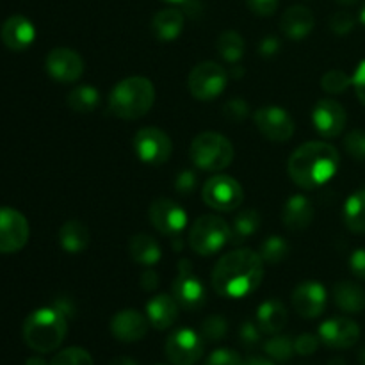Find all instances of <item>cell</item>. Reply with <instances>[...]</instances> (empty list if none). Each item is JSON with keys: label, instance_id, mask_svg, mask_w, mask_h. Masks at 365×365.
Here are the masks:
<instances>
[{"label": "cell", "instance_id": "1", "mask_svg": "<svg viewBox=\"0 0 365 365\" xmlns=\"http://www.w3.org/2000/svg\"><path fill=\"white\" fill-rule=\"evenodd\" d=\"M264 280V260L248 248L225 253L212 271V287L223 298H246Z\"/></svg>", "mask_w": 365, "mask_h": 365}, {"label": "cell", "instance_id": "2", "mask_svg": "<svg viewBox=\"0 0 365 365\" xmlns=\"http://www.w3.org/2000/svg\"><path fill=\"white\" fill-rule=\"evenodd\" d=\"M341 155L334 145L324 141L305 143L294 150L287 164L292 182L302 189H316L327 184L339 170Z\"/></svg>", "mask_w": 365, "mask_h": 365}, {"label": "cell", "instance_id": "3", "mask_svg": "<svg viewBox=\"0 0 365 365\" xmlns=\"http://www.w3.org/2000/svg\"><path fill=\"white\" fill-rule=\"evenodd\" d=\"M68 334V316L53 307L38 309L24 323V341L38 353L56 351Z\"/></svg>", "mask_w": 365, "mask_h": 365}, {"label": "cell", "instance_id": "4", "mask_svg": "<svg viewBox=\"0 0 365 365\" xmlns=\"http://www.w3.org/2000/svg\"><path fill=\"white\" fill-rule=\"evenodd\" d=\"M155 102V88L146 77H128L118 82L109 95V110L121 120H138L148 114Z\"/></svg>", "mask_w": 365, "mask_h": 365}, {"label": "cell", "instance_id": "5", "mask_svg": "<svg viewBox=\"0 0 365 365\" xmlns=\"http://www.w3.org/2000/svg\"><path fill=\"white\" fill-rule=\"evenodd\" d=\"M191 159L203 171H221L234 160V146L217 132H203L191 143Z\"/></svg>", "mask_w": 365, "mask_h": 365}, {"label": "cell", "instance_id": "6", "mask_svg": "<svg viewBox=\"0 0 365 365\" xmlns=\"http://www.w3.org/2000/svg\"><path fill=\"white\" fill-rule=\"evenodd\" d=\"M232 241V228L227 221L214 214L198 217L189 232V246L202 257H210L221 252Z\"/></svg>", "mask_w": 365, "mask_h": 365}, {"label": "cell", "instance_id": "7", "mask_svg": "<svg viewBox=\"0 0 365 365\" xmlns=\"http://www.w3.org/2000/svg\"><path fill=\"white\" fill-rule=\"evenodd\" d=\"M187 84L189 91L196 100L209 102V100L217 98L227 89L228 75L225 68H221L217 63L205 61L192 68Z\"/></svg>", "mask_w": 365, "mask_h": 365}, {"label": "cell", "instance_id": "8", "mask_svg": "<svg viewBox=\"0 0 365 365\" xmlns=\"http://www.w3.org/2000/svg\"><path fill=\"white\" fill-rule=\"evenodd\" d=\"M171 296L177 299L180 309L195 312L207 302V289L203 282L192 273V264L187 259L178 262V274L171 284Z\"/></svg>", "mask_w": 365, "mask_h": 365}, {"label": "cell", "instance_id": "9", "mask_svg": "<svg viewBox=\"0 0 365 365\" xmlns=\"http://www.w3.org/2000/svg\"><path fill=\"white\" fill-rule=\"evenodd\" d=\"M202 198L210 209L228 212L241 205L245 192L235 178L228 177V175H216L205 182L202 189Z\"/></svg>", "mask_w": 365, "mask_h": 365}, {"label": "cell", "instance_id": "10", "mask_svg": "<svg viewBox=\"0 0 365 365\" xmlns=\"http://www.w3.org/2000/svg\"><path fill=\"white\" fill-rule=\"evenodd\" d=\"M134 150L139 160L150 166H160L173 152V145L166 132L155 127H145L135 132Z\"/></svg>", "mask_w": 365, "mask_h": 365}, {"label": "cell", "instance_id": "11", "mask_svg": "<svg viewBox=\"0 0 365 365\" xmlns=\"http://www.w3.org/2000/svg\"><path fill=\"white\" fill-rule=\"evenodd\" d=\"M203 337L191 328H178L168 337L166 356L173 365H195L203 355Z\"/></svg>", "mask_w": 365, "mask_h": 365}, {"label": "cell", "instance_id": "12", "mask_svg": "<svg viewBox=\"0 0 365 365\" xmlns=\"http://www.w3.org/2000/svg\"><path fill=\"white\" fill-rule=\"evenodd\" d=\"M31 228L27 217L13 207H0V253H16L27 245Z\"/></svg>", "mask_w": 365, "mask_h": 365}, {"label": "cell", "instance_id": "13", "mask_svg": "<svg viewBox=\"0 0 365 365\" xmlns=\"http://www.w3.org/2000/svg\"><path fill=\"white\" fill-rule=\"evenodd\" d=\"M257 128L266 139L274 143H285L294 135V121L291 114L277 106L260 107L253 116Z\"/></svg>", "mask_w": 365, "mask_h": 365}, {"label": "cell", "instance_id": "14", "mask_svg": "<svg viewBox=\"0 0 365 365\" xmlns=\"http://www.w3.org/2000/svg\"><path fill=\"white\" fill-rule=\"evenodd\" d=\"M45 66L50 77L61 84L77 82L84 73V59L81 57V53L71 48L50 50Z\"/></svg>", "mask_w": 365, "mask_h": 365}, {"label": "cell", "instance_id": "15", "mask_svg": "<svg viewBox=\"0 0 365 365\" xmlns=\"http://www.w3.org/2000/svg\"><path fill=\"white\" fill-rule=\"evenodd\" d=\"M150 221L164 235L177 237L187 225V214L170 198H159L150 205Z\"/></svg>", "mask_w": 365, "mask_h": 365}, {"label": "cell", "instance_id": "16", "mask_svg": "<svg viewBox=\"0 0 365 365\" xmlns=\"http://www.w3.org/2000/svg\"><path fill=\"white\" fill-rule=\"evenodd\" d=\"M328 294L323 284L316 280H305L292 291V307L305 319L319 317L327 309Z\"/></svg>", "mask_w": 365, "mask_h": 365}, {"label": "cell", "instance_id": "17", "mask_svg": "<svg viewBox=\"0 0 365 365\" xmlns=\"http://www.w3.org/2000/svg\"><path fill=\"white\" fill-rule=\"evenodd\" d=\"M319 339L328 348L348 349L359 342L360 327L348 317H331L319 327Z\"/></svg>", "mask_w": 365, "mask_h": 365}, {"label": "cell", "instance_id": "18", "mask_svg": "<svg viewBox=\"0 0 365 365\" xmlns=\"http://www.w3.org/2000/svg\"><path fill=\"white\" fill-rule=\"evenodd\" d=\"M346 110L339 102L323 98L316 103L312 110V123L323 138H337L346 127Z\"/></svg>", "mask_w": 365, "mask_h": 365}, {"label": "cell", "instance_id": "19", "mask_svg": "<svg viewBox=\"0 0 365 365\" xmlns=\"http://www.w3.org/2000/svg\"><path fill=\"white\" fill-rule=\"evenodd\" d=\"M150 321L135 309L120 310L110 319V334L120 342H138L148 334Z\"/></svg>", "mask_w": 365, "mask_h": 365}, {"label": "cell", "instance_id": "20", "mask_svg": "<svg viewBox=\"0 0 365 365\" xmlns=\"http://www.w3.org/2000/svg\"><path fill=\"white\" fill-rule=\"evenodd\" d=\"M0 38H2V43L9 50L21 52V50H27L34 43L36 29L29 18L21 16V14H14V16H9L2 24Z\"/></svg>", "mask_w": 365, "mask_h": 365}, {"label": "cell", "instance_id": "21", "mask_svg": "<svg viewBox=\"0 0 365 365\" xmlns=\"http://www.w3.org/2000/svg\"><path fill=\"white\" fill-rule=\"evenodd\" d=\"M178 312H180V305L173 296L168 294L153 296L146 305V317L157 330H168L173 327L178 319Z\"/></svg>", "mask_w": 365, "mask_h": 365}, {"label": "cell", "instance_id": "22", "mask_svg": "<svg viewBox=\"0 0 365 365\" xmlns=\"http://www.w3.org/2000/svg\"><path fill=\"white\" fill-rule=\"evenodd\" d=\"M314 24V14L309 7L305 6H292L289 7L284 13L280 21L282 32L287 36L292 41H299V39H305L307 36L312 32Z\"/></svg>", "mask_w": 365, "mask_h": 365}, {"label": "cell", "instance_id": "23", "mask_svg": "<svg viewBox=\"0 0 365 365\" xmlns=\"http://www.w3.org/2000/svg\"><path fill=\"white\" fill-rule=\"evenodd\" d=\"M282 221L285 227L292 232L305 230L314 221V207L307 196L294 195L285 202L284 212H282Z\"/></svg>", "mask_w": 365, "mask_h": 365}, {"label": "cell", "instance_id": "24", "mask_svg": "<svg viewBox=\"0 0 365 365\" xmlns=\"http://www.w3.org/2000/svg\"><path fill=\"white\" fill-rule=\"evenodd\" d=\"M152 31L163 43L175 41L184 31V14L175 7L160 9L152 20Z\"/></svg>", "mask_w": 365, "mask_h": 365}, {"label": "cell", "instance_id": "25", "mask_svg": "<svg viewBox=\"0 0 365 365\" xmlns=\"http://www.w3.org/2000/svg\"><path fill=\"white\" fill-rule=\"evenodd\" d=\"M257 324L262 334L277 335L287 324V309L278 299H267L257 310Z\"/></svg>", "mask_w": 365, "mask_h": 365}, {"label": "cell", "instance_id": "26", "mask_svg": "<svg viewBox=\"0 0 365 365\" xmlns=\"http://www.w3.org/2000/svg\"><path fill=\"white\" fill-rule=\"evenodd\" d=\"M335 305L346 314H360L365 310V291L355 282L342 280L334 289Z\"/></svg>", "mask_w": 365, "mask_h": 365}, {"label": "cell", "instance_id": "27", "mask_svg": "<svg viewBox=\"0 0 365 365\" xmlns=\"http://www.w3.org/2000/svg\"><path fill=\"white\" fill-rule=\"evenodd\" d=\"M128 253H130L132 259L138 264L145 267L155 266L160 260V246L152 235L146 234H138L130 239L128 242Z\"/></svg>", "mask_w": 365, "mask_h": 365}, {"label": "cell", "instance_id": "28", "mask_svg": "<svg viewBox=\"0 0 365 365\" xmlns=\"http://www.w3.org/2000/svg\"><path fill=\"white\" fill-rule=\"evenodd\" d=\"M59 242L64 252L81 253L89 246V230L81 221H66L59 230Z\"/></svg>", "mask_w": 365, "mask_h": 365}, {"label": "cell", "instance_id": "29", "mask_svg": "<svg viewBox=\"0 0 365 365\" xmlns=\"http://www.w3.org/2000/svg\"><path fill=\"white\" fill-rule=\"evenodd\" d=\"M344 223L355 234H365V189L353 192L344 205Z\"/></svg>", "mask_w": 365, "mask_h": 365}, {"label": "cell", "instance_id": "30", "mask_svg": "<svg viewBox=\"0 0 365 365\" xmlns=\"http://www.w3.org/2000/svg\"><path fill=\"white\" fill-rule=\"evenodd\" d=\"M66 103L75 113H93L100 106V91L93 88V86H78V88L71 89L66 98Z\"/></svg>", "mask_w": 365, "mask_h": 365}, {"label": "cell", "instance_id": "31", "mask_svg": "<svg viewBox=\"0 0 365 365\" xmlns=\"http://www.w3.org/2000/svg\"><path fill=\"white\" fill-rule=\"evenodd\" d=\"M260 214L253 209L241 210L235 216L234 227H232V242L234 245H241V242L248 241L253 234L260 228Z\"/></svg>", "mask_w": 365, "mask_h": 365}, {"label": "cell", "instance_id": "32", "mask_svg": "<svg viewBox=\"0 0 365 365\" xmlns=\"http://www.w3.org/2000/svg\"><path fill=\"white\" fill-rule=\"evenodd\" d=\"M217 52L223 57L227 63H237L245 56V39L241 34H237L235 31H225L221 32L220 38H217Z\"/></svg>", "mask_w": 365, "mask_h": 365}, {"label": "cell", "instance_id": "33", "mask_svg": "<svg viewBox=\"0 0 365 365\" xmlns=\"http://www.w3.org/2000/svg\"><path fill=\"white\" fill-rule=\"evenodd\" d=\"M259 253L260 257H262L264 262L280 264L289 257L291 246H289V242L285 241L284 237H280V235H271V237H267L266 241L262 242Z\"/></svg>", "mask_w": 365, "mask_h": 365}, {"label": "cell", "instance_id": "34", "mask_svg": "<svg viewBox=\"0 0 365 365\" xmlns=\"http://www.w3.org/2000/svg\"><path fill=\"white\" fill-rule=\"evenodd\" d=\"M264 351L267 353L269 359L277 360V362H289L292 359V355L296 353L294 341L289 335L277 334L264 344Z\"/></svg>", "mask_w": 365, "mask_h": 365}, {"label": "cell", "instance_id": "35", "mask_svg": "<svg viewBox=\"0 0 365 365\" xmlns=\"http://www.w3.org/2000/svg\"><path fill=\"white\" fill-rule=\"evenodd\" d=\"M351 84V77H349L346 71L337 70V68L327 71V73L323 75V78H321V88L327 93H330V95H341V93H344Z\"/></svg>", "mask_w": 365, "mask_h": 365}, {"label": "cell", "instance_id": "36", "mask_svg": "<svg viewBox=\"0 0 365 365\" xmlns=\"http://www.w3.org/2000/svg\"><path fill=\"white\" fill-rule=\"evenodd\" d=\"M50 365H95V362L86 349L66 348L53 356Z\"/></svg>", "mask_w": 365, "mask_h": 365}, {"label": "cell", "instance_id": "37", "mask_svg": "<svg viewBox=\"0 0 365 365\" xmlns=\"http://www.w3.org/2000/svg\"><path fill=\"white\" fill-rule=\"evenodd\" d=\"M228 331V323L225 317L221 316H209L205 321L202 323V337L205 341L210 342H220L221 339L227 335Z\"/></svg>", "mask_w": 365, "mask_h": 365}, {"label": "cell", "instance_id": "38", "mask_svg": "<svg viewBox=\"0 0 365 365\" xmlns=\"http://www.w3.org/2000/svg\"><path fill=\"white\" fill-rule=\"evenodd\" d=\"M344 148L353 159L365 160V130H351L344 139Z\"/></svg>", "mask_w": 365, "mask_h": 365}, {"label": "cell", "instance_id": "39", "mask_svg": "<svg viewBox=\"0 0 365 365\" xmlns=\"http://www.w3.org/2000/svg\"><path fill=\"white\" fill-rule=\"evenodd\" d=\"M225 116L228 118L234 123H239V121H245L250 114V106L246 100L242 98H232L225 103L223 107Z\"/></svg>", "mask_w": 365, "mask_h": 365}, {"label": "cell", "instance_id": "40", "mask_svg": "<svg viewBox=\"0 0 365 365\" xmlns=\"http://www.w3.org/2000/svg\"><path fill=\"white\" fill-rule=\"evenodd\" d=\"M355 27V16L348 11H339L330 18V29L339 36H344L353 31Z\"/></svg>", "mask_w": 365, "mask_h": 365}, {"label": "cell", "instance_id": "41", "mask_svg": "<svg viewBox=\"0 0 365 365\" xmlns=\"http://www.w3.org/2000/svg\"><path fill=\"white\" fill-rule=\"evenodd\" d=\"M242 362H245V360L241 359V355H239L237 351L223 348L216 349V351L207 359L205 365H242Z\"/></svg>", "mask_w": 365, "mask_h": 365}, {"label": "cell", "instance_id": "42", "mask_svg": "<svg viewBox=\"0 0 365 365\" xmlns=\"http://www.w3.org/2000/svg\"><path fill=\"white\" fill-rule=\"evenodd\" d=\"M260 334H262V330L259 328V324L252 323V321H246V323H242L241 328H239V341H241L246 348H252V346L259 344Z\"/></svg>", "mask_w": 365, "mask_h": 365}, {"label": "cell", "instance_id": "43", "mask_svg": "<svg viewBox=\"0 0 365 365\" xmlns=\"http://www.w3.org/2000/svg\"><path fill=\"white\" fill-rule=\"evenodd\" d=\"M319 344H321L319 337H316V335H312V334H303L294 341V349L298 355L309 356V355H312V353L317 351Z\"/></svg>", "mask_w": 365, "mask_h": 365}, {"label": "cell", "instance_id": "44", "mask_svg": "<svg viewBox=\"0 0 365 365\" xmlns=\"http://www.w3.org/2000/svg\"><path fill=\"white\" fill-rule=\"evenodd\" d=\"M175 189H177L178 195H184V196L191 195V192L196 189L195 171L191 170L182 171V173L177 177V180H175Z\"/></svg>", "mask_w": 365, "mask_h": 365}, {"label": "cell", "instance_id": "45", "mask_svg": "<svg viewBox=\"0 0 365 365\" xmlns=\"http://www.w3.org/2000/svg\"><path fill=\"white\" fill-rule=\"evenodd\" d=\"M280 0H246L250 9L259 16H273L278 9Z\"/></svg>", "mask_w": 365, "mask_h": 365}, {"label": "cell", "instance_id": "46", "mask_svg": "<svg viewBox=\"0 0 365 365\" xmlns=\"http://www.w3.org/2000/svg\"><path fill=\"white\" fill-rule=\"evenodd\" d=\"M349 267L356 278L365 280V248H359L353 252V255L349 257Z\"/></svg>", "mask_w": 365, "mask_h": 365}, {"label": "cell", "instance_id": "47", "mask_svg": "<svg viewBox=\"0 0 365 365\" xmlns=\"http://www.w3.org/2000/svg\"><path fill=\"white\" fill-rule=\"evenodd\" d=\"M278 50H280V39L277 36H266L259 45V52L264 59L274 57L278 53Z\"/></svg>", "mask_w": 365, "mask_h": 365}, {"label": "cell", "instance_id": "48", "mask_svg": "<svg viewBox=\"0 0 365 365\" xmlns=\"http://www.w3.org/2000/svg\"><path fill=\"white\" fill-rule=\"evenodd\" d=\"M351 82H353V88H355L356 91V96H359L360 102L365 106V61H362V63L359 64V68H356L355 73H353Z\"/></svg>", "mask_w": 365, "mask_h": 365}, {"label": "cell", "instance_id": "49", "mask_svg": "<svg viewBox=\"0 0 365 365\" xmlns=\"http://www.w3.org/2000/svg\"><path fill=\"white\" fill-rule=\"evenodd\" d=\"M159 285V274L155 273V269L152 267H145V271L141 273V287L145 291H153V289Z\"/></svg>", "mask_w": 365, "mask_h": 365}, {"label": "cell", "instance_id": "50", "mask_svg": "<svg viewBox=\"0 0 365 365\" xmlns=\"http://www.w3.org/2000/svg\"><path fill=\"white\" fill-rule=\"evenodd\" d=\"M242 365H277L273 360H267L264 356H252V359L245 360Z\"/></svg>", "mask_w": 365, "mask_h": 365}, {"label": "cell", "instance_id": "51", "mask_svg": "<svg viewBox=\"0 0 365 365\" xmlns=\"http://www.w3.org/2000/svg\"><path fill=\"white\" fill-rule=\"evenodd\" d=\"M109 365H138V362L134 359H130V356H118Z\"/></svg>", "mask_w": 365, "mask_h": 365}, {"label": "cell", "instance_id": "52", "mask_svg": "<svg viewBox=\"0 0 365 365\" xmlns=\"http://www.w3.org/2000/svg\"><path fill=\"white\" fill-rule=\"evenodd\" d=\"M25 365H50V364H46L41 356H31V359H27Z\"/></svg>", "mask_w": 365, "mask_h": 365}, {"label": "cell", "instance_id": "53", "mask_svg": "<svg viewBox=\"0 0 365 365\" xmlns=\"http://www.w3.org/2000/svg\"><path fill=\"white\" fill-rule=\"evenodd\" d=\"M242 75H245V70L239 71V66H235V70H234V77H242Z\"/></svg>", "mask_w": 365, "mask_h": 365}, {"label": "cell", "instance_id": "54", "mask_svg": "<svg viewBox=\"0 0 365 365\" xmlns=\"http://www.w3.org/2000/svg\"><path fill=\"white\" fill-rule=\"evenodd\" d=\"M339 4H344V6H351V4H355L356 0H337Z\"/></svg>", "mask_w": 365, "mask_h": 365}, {"label": "cell", "instance_id": "55", "mask_svg": "<svg viewBox=\"0 0 365 365\" xmlns=\"http://www.w3.org/2000/svg\"><path fill=\"white\" fill-rule=\"evenodd\" d=\"M360 21H362V24L365 25V4H364L362 11H360Z\"/></svg>", "mask_w": 365, "mask_h": 365}, {"label": "cell", "instance_id": "56", "mask_svg": "<svg viewBox=\"0 0 365 365\" xmlns=\"http://www.w3.org/2000/svg\"><path fill=\"white\" fill-rule=\"evenodd\" d=\"M164 2H170V4H184L187 0H164Z\"/></svg>", "mask_w": 365, "mask_h": 365}, {"label": "cell", "instance_id": "57", "mask_svg": "<svg viewBox=\"0 0 365 365\" xmlns=\"http://www.w3.org/2000/svg\"><path fill=\"white\" fill-rule=\"evenodd\" d=\"M360 362H362L365 365V348L360 351Z\"/></svg>", "mask_w": 365, "mask_h": 365}]
</instances>
